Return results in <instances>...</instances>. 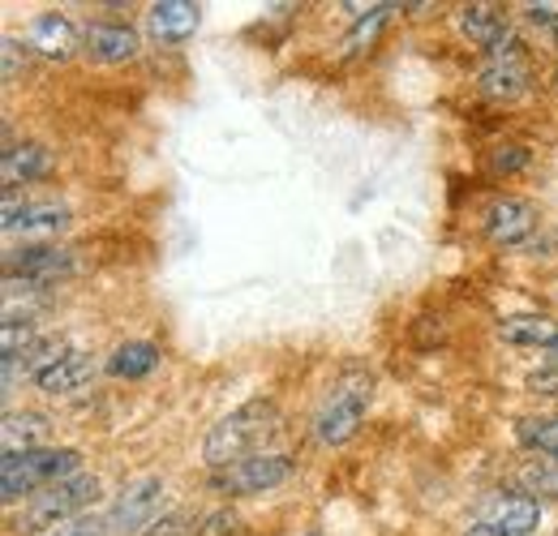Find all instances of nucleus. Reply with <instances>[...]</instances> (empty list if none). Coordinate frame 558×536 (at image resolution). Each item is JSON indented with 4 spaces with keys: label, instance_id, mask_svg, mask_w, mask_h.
Instances as JSON below:
<instances>
[{
    "label": "nucleus",
    "instance_id": "17",
    "mask_svg": "<svg viewBox=\"0 0 558 536\" xmlns=\"http://www.w3.org/2000/svg\"><path fill=\"white\" fill-rule=\"evenodd\" d=\"M529 65H524V57H489V65L477 73V90L486 95V99H520L524 90H529Z\"/></svg>",
    "mask_w": 558,
    "mask_h": 536
},
{
    "label": "nucleus",
    "instance_id": "21",
    "mask_svg": "<svg viewBox=\"0 0 558 536\" xmlns=\"http://www.w3.org/2000/svg\"><path fill=\"white\" fill-rule=\"evenodd\" d=\"M515 485H520L524 494H533L537 502H542V498H555L558 502V460H524V464L515 468Z\"/></svg>",
    "mask_w": 558,
    "mask_h": 536
},
{
    "label": "nucleus",
    "instance_id": "22",
    "mask_svg": "<svg viewBox=\"0 0 558 536\" xmlns=\"http://www.w3.org/2000/svg\"><path fill=\"white\" fill-rule=\"evenodd\" d=\"M515 438L529 451H542L546 460H558V416H524L515 425Z\"/></svg>",
    "mask_w": 558,
    "mask_h": 536
},
{
    "label": "nucleus",
    "instance_id": "28",
    "mask_svg": "<svg viewBox=\"0 0 558 536\" xmlns=\"http://www.w3.org/2000/svg\"><path fill=\"white\" fill-rule=\"evenodd\" d=\"M232 533H236V515L232 511H215V515L203 520V528H198V536H232Z\"/></svg>",
    "mask_w": 558,
    "mask_h": 536
},
{
    "label": "nucleus",
    "instance_id": "4",
    "mask_svg": "<svg viewBox=\"0 0 558 536\" xmlns=\"http://www.w3.org/2000/svg\"><path fill=\"white\" fill-rule=\"evenodd\" d=\"M77 472H82V451H73V447H39V451H22V455H4L0 460V498H4V507H17Z\"/></svg>",
    "mask_w": 558,
    "mask_h": 536
},
{
    "label": "nucleus",
    "instance_id": "30",
    "mask_svg": "<svg viewBox=\"0 0 558 536\" xmlns=\"http://www.w3.org/2000/svg\"><path fill=\"white\" fill-rule=\"evenodd\" d=\"M546 365H550V369H558V348H555V352H546Z\"/></svg>",
    "mask_w": 558,
    "mask_h": 536
},
{
    "label": "nucleus",
    "instance_id": "31",
    "mask_svg": "<svg viewBox=\"0 0 558 536\" xmlns=\"http://www.w3.org/2000/svg\"><path fill=\"white\" fill-rule=\"evenodd\" d=\"M555 86H558V69H555Z\"/></svg>",
    "mask_w": 558,
    "mask_h": 536
},
{
    "label": "nucleus",
    "instance_id": "32",
    "mask_svg": "<svg viewBox=\"0 0 558 536\" xmlns=\"http://www.w3.org/2000/svg\"><path fill=\"white\" fill-rule=\"evenodd\" d=\"M555 44H558V31H555Z\"/></svg>",
    "mask_w": 558,
    "mask_h": 536
},
{
    "label": "nucleus",
    "instance_id": "14",
    "mask_svg": "<svg viewBox=\"0 0 558 536\" xmlns=\"http://www.w3.org/2000/svg\"><path fill=\"white\" fill-rule=\"evenodd\" d=\"M26 44H31V52H39L48 61H70L73 52L82 48V39H77V31H73V22L65 13H39V17H31Z\"/></svg>",
    "mask_w": 558,
    "mask_h": 536
},
{
    "label": "nucleus",
    "instance_id": "13",
    "mask_svg": "<svg viewBox=\"0 0 558 536\" xmlns=\"http://www.w3.org/2000/svg\"><path fill=\"white\" fill-rule=\"evenodd\" d=\"M198 22H203V9L190 0H159L146 9V31L155 44H185L194 39Z\"/></svg>",
    "mask_w": 558,
    "mask_h": 536
},
{
    "label": "nucleus",
    "instance_id": "5",
    "mask_svg": "<svg viewBox=\"0 0 558 536\" xmlns=\"http://www.w3.org/2000/svg\"><path fill=\"white\" fill-rule=\"evenodd\" d=\"M292 476V460L276 455V451H254L228 468H215L207 476L210 494H223V498H250V494H267L279 489L283 480Z\"/></svg>",
    "mask_w": 558,
    "mask_h": 536
},
{
    "label": "nucleus",
    "instance_id": "2",
    "mask_svg": "<svg viewBox=\"0 0 558 536\" xmlns=\"http://www.w3.org/2000/svg\"><path fill=\"white\" fill-rule=\"evenodd\" d=\"M369 403H374V378H369L361 365H349V369L327 387V395L318 400L314 438H318L323 447H344L349 438L361 434Z\"/></svg>",
    "mask_w": 558,
    "mask_h": 536
},
{
    "label": "nucleus",
    "instance_id": "25",
    "mask_svg": "<svg viewBox=\"0 0 558 536\" xmlns=\"http://www.w3.org/2000/svg\"><path fill=\"white\" fill-rule=\"evenodd\" d=\"M489 168H494L498 176H502V172H507V176H515V172H524V168H529V150H524L520 142H502V146H494V150H489Z\"/></svg>",
    "mask_w": 558,
    "mask_h": 536
},
{
    "label": "nucleus",
    "instance_id": "20",
    "mask_svg": "<svg viewBox=\"0 0 558 536\" xmlns=\"http://www.w3.org/2000/svg\"><path fill=\"white\" fill-rule=\"evenodd\" d=\"M150 369H159V348L146 343V339L121 343L112 352V361H108V374H117V378H146Z\"/></svg>",
    "mask_w": 558,
    "mask_h": 536
},
{
    "label": "nucleus",
    "instance_id": "19",
    "mask_svg": "<svg viewBox=\"0 0 558 536\" xmlns=\"http://www.w3.org/2000/svg\"><path fill=\"white\" fill-rule=\"evenodd\" d=\"M498 339L511 343V348H558V322L546 314H515V318H502L498 322Z\"/></svg>",
    "mask_w": 558,
    "mask_h": 536
},
{
    "label": "nucleus",
    "instance_id": "29",
    "mask_svg": "<svg viewBox=\"0 0 558 536\" xmlns=\"http://www.w3.org/2000/svg\"><path fill=\"white\" fill-rule=\"evenodd\" d=\"M464 536H507V533H494V528H486V524H477V520H473V524L464 528Z\"/></svg>",
    "mask_w": 558,
    "mask_h": 536
},
{
    "label": "nucleus",
    "instance_id": "11",
    "mask_svg": "<svg viewBox=\"0 0 558 536\" xmlns=\"http://www.w3.org/2000/svg\"><path fill=\"white\" fill-rule=\"evenodd\" d=\"M73 270V249L61 245H22L4 254V279H26L35 288H48L52 279H65Z\"/></svg>",
    "mask_w": 558,
    "mask_h": 536
},
{
    "label": "nucleus",
    "instance_id": "15",
    "mask_svg": "<svg viewBox=\"0 0 558 536\" xmlns=\"http://www.w3.org/2000/svg\"><path fill=\"white\" fill-rule=\"evenodd\" d=\"M0 438H4V455L39 451L52 438V421L44 412H35V407H9L4 412V425H0Z\"/></svg>",
    "mask_w": 558,
    "mask_h": 536
},
{
    "label": "nucleus",
    "instance_id": "1",
    "mask_svg": "<svg viewBox=\"0 0 558 536\" xmlns=\"http://www.w3.org/2000/svg\"><path fill=\"white\" fill-rule=\"evenodd\" d=\"M99 489H104L99 476L77 472V476H70V480H61V485H52V489L26 498L22 511L13 515V536H52L57 528H65V524H73V520H82L86 507L99 498Z\"/></svg>",
    "mask_w": 558,
    "mask_h": 536
},
{
    "label": "nucleus",
    "instance_id": "26",
    "mask_svg": "<svg viewBox=\"0 0 558 536\" xmlns=\"http://www.w3.org/2000/svg\"><path fill=\"white\" fill-rule=\"evenodd\" d=\"M52 536H112V528H108V515H82L65 528H57Z\"/></svg>",
    "mask_w": 558,
    "mask_h": 536
},
{
    "label": "nucleus",
    "instance_id": "24",
    "mask_svg": "<svg viewBox=\"0 0 558 536\" xmlns=\"http://www.w3.org/2000/svg\"><path fill=\"white\" fill-rule=\"evenodd\" d=\"M198 528H203V515H194L190 507H177V511H163L142 536H198Z\"/></svg>",
    "mask_w": 558,
    "mask_h": 536
},
{
    "label": "nucleus",
    "instance_id": "3",
    "mask_svg": "<svg viewBox=\"0 0 558 536\" xmlns=\"http://www.w3.org/2000/svg\"><path fill=\"white\" fill-rule=\"evenodd\" d=\"M276 425H279V407L271 400H250V403H241V407H232L228 416H219V421L210 425L207 442H203L207 468L210 472L228 468V464L254 455V447H258L267 434H276Z\"/></svg>",
    "mask_w": 558,
    "mask_h": 536
},
{
    "label": "nucleus",
    "instance_id": "9",
    "mask_svg": "<svg viewBox=\"0 0 558 536\" xmlns=\"http://www.w3.org/2000/svg\"><path fill=\"white\" fill-rule=\"evenodd\" d=\"M477 524L507 536H533L542 528V502L524 489H498L477 507Z\"/></svg>",
    "mask_w": 558,
    "mask_h": 536
},
{
    "label": "nucleus",
    "instance_id": "18",
    "mask_svg": "<svg viewBox=\"0 0 558 536\" xmlns=\"http://www.w3.org/2000/svg\"><path fill=\"white\" fill-rule=\"evenodd\" d=\"M95 374H99V361H95L90 352H82V348H70L35 387H39L44 395H73V391H82Z\"/></svg>",
    "mask_w": 558,
    "mask_h": 536
},
{
    "label": "nucleus",
    "instance_id": "12",
    "mask_svg": "<svg viewBox=\"0 0 558 536\" xmlns=\"http://www.w3.org/2000/svg\"><path fill=\"white\" fill-rule=\"evenodd\" d=\"M82 52L95 65H125L138 57V31L125 22H90L82 31Z\"/></svg>",
    "mask_w": 558,
    "mask_h": 536
},
{
    "label": "nucleus",
    "instance_id": "10",
    "mask_svg": "<svg viewBox=\"0 0 558 536\" xmlns=\"http://www.w3.org/2000/svg\"><path fill=\"white\" fill-rule=\"evenodd\" d=\"M456 26H460V35L473 48H482L489 57H520V44L511 35V22L494 4H460L456 9Z\"/></svg>",
    "mask_w": 558,
    "mask_h": 536
},
{
    "label": "nucleus",
    "instance_id": "8",
    "mask_svg": "<svg viewBox=\"0 0 558 536\" xmlns=\"http://www.w3.org/2000/svg\"><path fill=\"white\" fill-rule=\"evenodd\" d=\"M537 223H542V210H537V202L515 198V194H502V198H494L486 206V219H482L486 236L494 241V245H502V249H524V245L533 241Z\"/></svg>",
    "mask_w": 558,
    "mask_h": 536
},
{
    "label": "nucleus",
    "instance_id": "27",
    "mask_svg": "<svg viewBox=\"0 0 558 536\" xmlns=\"http://www.w3.org/2000/svg\"><path fill=\"white\" fill-rule=\"evenodd\" d=\"M26 61H31V52L17 44V39H4V82L13 86L17 77H22V69H26Z\"/></svg>",
    "mask_w": 558,
    "mask_h": 536
},
{
    "label": "nucleus",
    "instance_id": "6",
    "mask_svg": "<svg viewBox=\"0 0 558 536\" xmlns=\"http://www.w3.org/2000/svg\"><path fill=\"white\" fill-rule=\"evenodd\" d=\"M65 228H70L65 202L31 198L26 190H4V232L9 236H22L26 245H48Z\"/></svg>",
    "mask_w": 558,
    "mask_h": 536
},
{
    "label": "nucleus",
    "instance_id": "23",
    "mask_svg": "<svg viewBox=\"0 0 558 536\" xmlns=\"http://www.w3.org/2000/svg\"><path fill=\"white\" fill-rule=\"evenodd\" d=\"M391 13H396L391 4H374V13H369V17H361V22H356V31L344 39V52H349V57H356V52L374 48V39L383 35V26H387V17H391Z\"/></svg>",
    "mask_w": 558,
    "mask_h": 536
},
{
    "label": "nucleus",
    "instance_id": "7",
    "mask_svg": "<svg viewBox=\"0 0 558 536\" xmlns=\"http://www.w3.org/2000/svg\"><path fill=\"white\" fill-rule=\"evenodd\" d=\"M159 507H163V476H155V472L134 476L121 485V494L108 511V528H112V536H142L159 520Z\"/></svg>",
    "mask_w": 558,
    "mask_h": 536
},
{
    "label": "nucleus",
    "instance_id": "16",
    "mask_svg": "<svg viewBox=\"0 0 558 536\" xmlns=\"http://www.w3.org/2000/svg\"><path fill=\"white\" fill-rule=\"evenodd\" d=\"M48 172H52V155H48L39 142L9 146L4 159H0V181H4V190H26V185L44 181Z\"/></svg>",
    "mask_w": 558,
    "mask_h": 536
}]
</instances>
